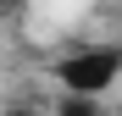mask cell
Instances as JSON below:
<instances>
[{
    "label": "cell",
    "mask_w": 122,
    "mask_h": 116,
    "mask_svg": "<svg viewBox=\"0 0 122 116\" xmlns=\"http://www.w3.org/2000/svg\"><path fill=\"white\" fill-rule=\"evenodd\" d=\"M117 77H122V50H111V44H89V50H72L56 61V83L72 100H100Z\"/></svg>",
    "instance_id": "1"
},
{
    "label": "cell",
    "mask_w": 122,
    "mask_h": 116,
    "mask_svg": "<svg viewBox=\"0 0 122 116\" xmlns=\"http://www.w3.org/2000/svg\"><path fill=\"white\" fill-rule=\"evenodd\" d=\"M56 116H100V100H72V94H61Z\"/></svg>",
    "instance_id": "2"
},
{
    "label": "cell",
    "mask_w": 122,
    "mask_h": 116,
    "mask_svg": "<svg viewBox=\"0 0 122 116\" xmlns=\"http://www.w3.org/2000/svg\"><path fill=\"white\" fill-rule=\"evenodd\" d=\"M17 116H28V111H17Z\"/></svg>",
    "instance_id": "3"
}]
</instances>
